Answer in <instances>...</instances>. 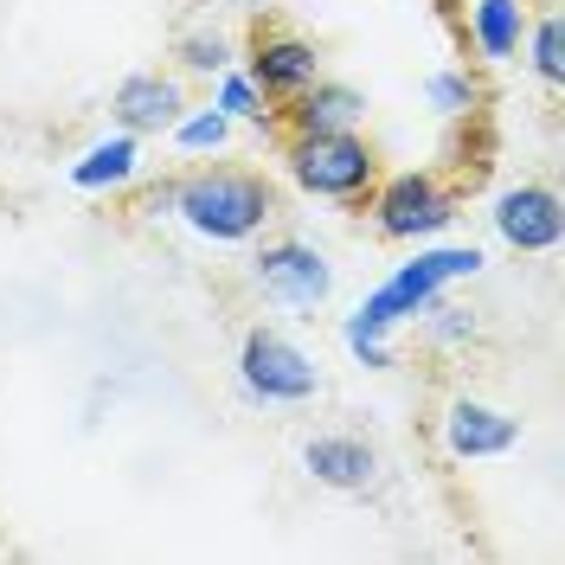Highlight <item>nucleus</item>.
<instances>
[{"label":"nucleus","instance_id":"1","mask_svg":"<svg viewBox=\"0 0 565 565\" xmlns=\"http://www.w3.org/2000/svg\"><path fill=\"white\" fill-rule=\"evenodd\" d=\"M482 270V250L476 245H418V257L412 264H398L360 309H353L348 321H341V341H348V353L360 360V366H392V348L386 334L398 328V321L424 316L444 289L457 277H476Z\"/></svg>","mask_w":565,"mask_h":565},{"label":"nucleus","instance_id":"3","mask_svg":"<svg viewBox=\"0 0 565 565\" xmlns=\"http://www.w3.org/2000/svg\"><path fill=\"white\" fill-rule=\"evenodd\" d=\"M289 180L309 200H334V206H360L380 180V154L360 129H328V136H289L282 148Z\"/></svg>","mask_w":565,"mask_h":565},{"label":"nucleus","instance_id":"11","mask_svg":"<svg viewBox=\"0 0 565 565\" xmlns=\"http://www.w3.org/2000/svg\"><path fill=\"white\" fill-rule=\"evenodd\" d=\"M302 469L316 476L321 489L360 494V489H373V476H380V457H373V444H366V437L328 430V437H309V444H302Z\"/></svg>","mask_w":565,"mask_h":565},{"label":"nucleus","instance_id":"4","mask_svg":"<svg viewBox=\"0 0 565 565\" xmlns=\"http://www.w3.org/2000/svg\"><path fill=\"white\" fill-rule=\"evenodd\" d=\"M366 200H373V232L392 238V245H430V238L450 232V218H457V193L437 174H424V168L373 180Z\"/></svg>","mask_w":565,"mask_h":565},{"label":"nucleus","instance_id":"13","mask_svg":"<svg viewBox=\"0 0 565 565\" xmlns=\"http://www.w3.org/2000/svg\"><path fill=\"white\" fill-rule=\"evenodd\" d=\"M136 161H141L136 136H129V129H116V136L90 141V148H84V161H71V186H77V193L129 186V180H136Z\"/></svg>","mask_w":565,"mask_h":565},{"label":"nucleus","instance_id":"15","mask_svg":"<svg viewBox=\"0 0 565 565\" xmlns=\"http://www.w3.org/2000/svg\"><path fill=\"white\" fill-rule=\"evenodd\" d=\"M174 136L180 154H218L225 141H232V116L212 104V109H180V122L168 129Z\"/></svg>","mask_w":565,"mask_h":565},{"label":"nucleus","instance_id":"6","mask_svg":"<svg viewBox=\"0 0 565 565\" xmlns=\"http://www.w3.org/2000/svg\"><path fill=\"white\" fill-rule=\"evenodd\" d=\"M250 277H257L264 296H277L289 309H316V302H328V289H334L328 257H321L316 245H302V238H270V245H257Z\"/></svg>","mask_w":565,"mask_h":565},{"label":"nucleus","instance_id":"10","mask_svg":"<svg viewBox=\"0 0 565 565\" xmlns=\"http://www.w3.org/2000/svg\"><path fill=\"white\" fill-rule=\"evenodd\" d=\"M444 444H450V457H462V462L508 457V450L521 444V424L508 418L501 405H482V398H457V405L444 412Z\"/></svg>","mask_w":565,"mask_h":565},{"label":"nucleus","instance_id":"14","mask_svg":"<svg viewBox=\"0 0 565 565\" xmlns=\"http://www.w3.org/2000/svg\"><path fill=\"white\" fill-rule=\"evenodd\" d=\"M469 39H476V52H482L489 65L521 58V39H527L521 0H476V7H469Z\"/></svg>","mask_w":565,"mask_h":565},{"label":"nucleus","instance_id":"9","mask_svg":"<svg viewBox=\"0 0 565 565\" xmlns=\"http://www.w3.org/2000/svg\"><path fill=\"white\" fill-rule=\"evenodd\" d=\"M116 129H129V136H161V129H174L180 109H186V90H180V77L168 71H136V77H122L116 84Z\"/></svg>","mask_w":565,"mask_h":565},{"label":"nucleus","instance_id":"17","mask_svg":"<svg viewBox=\"0 0 565 565\" xmlns=\"http://www.w3.org/2000/svg\"><path fill=\"white\" fill-rule=\"evenodd\" d=\"M212 104L225 109V116H232V122H270V104H264V90H257V84H250L245 71H218V97H212Z\"/></svg>","mask_w":565,"mask_h":565},{"label":"nucleus","instance_id":"5","mask_svg":"<svg viewBox=\"0 0 565 565\" xmlns=\"http://www.w3.org/2000/svg\"><path fill=\"white\" fill-rule=\"evenodd\" d=\"M238 386H245V398H257V405H302V398H316L321 373L289 334L250 328L245 348H238Z\"/></svg>","mask_w":565,"mask_h":565},{"label":"nucleus","instance_id":"20","mask_svg":"<svg viewBox=\"0 0 565 565\" xmlns=\"http://www.w3.org/2000/svg\"><path fill=\"white\" fill-rule=\"evenodd\" d=\"M424 316H430V341H437V348H457V341H476V316H469V309H437V302H430Z\"/></svg>","mask_w":565,"mask_h":565},{"label":"nucleus","instance_id":"12","mask_svg":"<svg viewBox=\"0 0 565 565\" xmlns=\"http://www.w3.org/2000/svg\"><path fill=\"white\" fill-rule=\"evenodd\" d=\"M282 116H289V136L360 129V116H366V97H360L353 84H341V77H316L309 90H296V97L282 104Z\"/></svg>","mask_w":565,"mask_h":565},{"label":"nucleus","instance_id":"18","mask_svg":"<svg viewBox=\"0 0 565 565\" xmlns=\"http://www.w3.org/2000/svg\"><path fill=\"white\" fill-rule=\"evenodd\" d=\"M174 58H180L186 71H200V77H218V71L232 65V45H225L218 33H206V26H200V33H186V39L174 45Z\"/></svg>","mask_w":565,"mask_h":565},{"label":"nucleus","instance_id":"16","mask_svg":"<svg viewBox=\"0 0 565 565\" xmlns=\"http://www.w3.org/2000/svg\"><path fill=\"white\" fill-rule=\"evenodd\" d=\"M527 65L540 84H553L559 90L565 84V26H559V13H540L527 26Z\"/></svg>","mask_w":565,"mask_h":565},{"label":"nucleus","instance_id":"19","mask_svg":"<svg viewBox=\"0 0 565 565\" xmlns=\"http://www.w3.org/2000/svg\"><path fill=\"white\" fill-rule=\"evenodd\" d=\"M424 97H430V109H444V116H469L476 109V84H469V71H430Z\"/></svg>","mask_w":565,"mask_h":565},{"label":"nucleus","instance_id":"2","mask_svg":"<svg viewBox=\"0 0 565 565\" xmlns=\"http://www.w3.org/2000/svg\"><path fill=\"white\" fill-rule=\"evenodd\" d=\"M168 212H180L212 245H250L277 218V193L264 174H245V168H200L174 186Z\"/></svg>","mask_w":565,"mask_h":565},{"label":"nucleus","instance_id":"8","mask_svg":"<svg viewBox=\"0 0 565 565\" xmlns=\"http://www.w3.org/2000/svg\"><path fill=\"white\" fill-rule=\"evenodd\" d=\"M494 232H501V245L508 250H553L565 238V206L553 186H540V180H521V186H508L501 200H494Z\"/></svg>","mask_w":565,"mask_h":565},{"label":"nucleus","instance_id":"7","mask_svg":"<svg viewBox=\"0 0 565 565\" xmlns=\"http://www.w3.org/2000/svg\"><path fill=\"white\" fill-rule=\"evenodd\" d=\"M245 77L264 90V104H289L321 77V52L302 33H257L245 52Z\"/></svg>","mask_w":565,"mask_h":565}]
</instances>
